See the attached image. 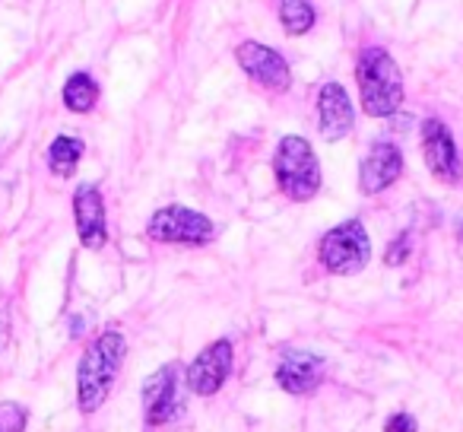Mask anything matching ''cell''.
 <instances>
[{
	"label": "cell",
	"mask_w": 463,
	"mask_h": 432,
	"mask_svg": "<svg viewBox=\"0 0 463 432\" xmlns=\"http://www.w3.org/2000/svg\"><path fill=\"white\" fill-rule=\"evenodd\" d=\"M124 353H128V343H124V337L118 331H105L86 350L77 375V404L83 413H92L105 404V398L111 394V385L118 379V369L124 362Z\"/></svg>",
	"instance_id": "cell-1"
},
{
	"label": "cell",
	"mask_w": 463,
	"mask_h": 432,
	"mask_svg": "<svg viewBox=\"0 0 463 432\" xmlns=\"http://www.w3.org/2000/svg\"><path fill=\"white\" fill-rule=\"evenodd\" d=\"M362 90V109L372 118H387L403 105V77L384 48H365L355 64Z\"/></svg>",
	"instance_id": "cell-2"
},
{
	"label": "cell",
	"mask_w": 463,
	"mask_h": 432,
	"mask_svg": "<svg viewBox=\"0 0 463 432\" xmlns=\"http://www.w3.org/2000/svg\"><path fill=\"white\" fill-rule=\"evenodd\" d=\"M273 168H277V181L283 194L298 200V204L311 200L321 191V162H317L311 143L302 140V137H283L279 140Z\"/></svg>",
	"instance_id": "cell-3"
},
{
	"label": "cell",
	"mask_w": 463,
	"mask_h": 432,
	"mask_svg": "<svg viewBox=\"0 0 463 432\" xmlns=\"http://www.w3.org/2000/svg\"><path fill=\"white\" fill-rule=\"evenodd\" d=\"M368 258H372V242L359 220L340 223L321 239V264L330 274H340V277L359 274L368 264Z\"/></svg>",
	"instance_id": "cell-4"
},
{
	"label": "cell",
	"mask_w": 463,
	"mask_h": 432,
	"mask_svg": "<svg viewBox=\"0 0 463 432\" xmlns=\"http://www.w3.org/2000/svg\"><path fill=\"white\" fill-rule=\"evenodd\" d=\"M149 239L156 242H175V245H206L213 239V223L203 213L191 210V206H162L149 216L146 223Z\"/></svg>",
	"instance_id": "cell-5"
},
{
	"label": "cell",
	"mask_w": 463,
	"mask_h": 432,
	"mask_svg": "<svg viewBox=\"0 0 463 432\" xmlns=\"http://www.w3.org/2000/svg\"><path fill=\"white\" fill-rule=\"evenodd\" d=\"M178 379L181 369L175 362L162 366L159 372H153L143 385V413H146V426H168L181 417L184 404L178 394Z\"/></svg>",
	"instance_id": "cell-6"
},
{
	"label": "cell",
	"mask_w": 463,
	"mask_h": 432,
	"mask_svg": "<svg viewBox=\"0 0 463 432\" xmlns=\"http://www.w3.org/2000/svg\"><path fill=\"white\" fill-rule=\"evenodd\" d=\"M422 153L435 178H441L444 185L460 181V175H463L460 153H457L448 124L438 121V118H425L422 121Z\"/></svg>",
	"instance_id": "cell-7"
},
{
	"label": "cell",
	"mask_w": 463,
	"mask_h": 432,
	"mask_svg": "<svg viewBox=\"0 0 463 432\" xmlns=\"http://www.w3.org/2000/svg\"><path fill=\"white\" fill-rule=\"evenodd\" d=\"M232 360H235V353H232L229 341L210 343V347L191 362V369H187V388H191L194 394H200V398L216 394L219 388L225 385V379H229Z\"/></svg>",
	"instance_id": "cell-8"
},
{
	"label": "cell",
	"mask_w": 463,
	"mask_h": 432,
	"mask_svg": "<svg viewBox=\"0 0 463 432\" xmlns=\"http://www.w3.org/2000/svg\"><path fill=\"white\" fill-rule=\"evenodd\" d=\"M235 58H239L241 71H245L251 80H258L260 86H267V90H289V83H292L289 64H286L283 54H277L270 45L241 42Z\"/></svg>",
	"instance_id": "cell-9"
},
{
	"label": "cell",
	"mask_w": 463,
	"mask_h": 432,
	"mask_svg": "<svg viewBox=\"0 0 463 432\" xmlns=\"http://www.w3.org/2000/svg\"><path fill=\"white\" fill-rule=\"evenodd\" d=\"M324 379V360L308 350H298V347H289L283 350L279 356V366H277V381L283 391L289 394H308L321 385Z\"/></svg>",
	"instance_id": "cell-10"
},
{
	"label": "cell",
	"mask_w": 463,
	"mask_h": 432,
	"mask_svg": "<svg viewBox=\"0 0 463 432\" xmlns=\"http://www.w3.org/2000/svg\"><path fill=\"white\" fill-rule=\"evenodd\" d=\"M73 216L77 233L86 248H102L109 242V223H105V200L96 185H80L73 194Z\"/></svg>",
	"instance_id": "cell-11"
},
{
	"label": "cell",
	"mask_w": 463,
	"mask_h": 432,
	"mask_svg": "<svg viewBox=\"0 0 463 432\" xmlns=\"http://www.w3.org/2000/svg\"><path fill=\"white\" fill-rule=\"evenodd\" d=\"M400 172H403V156H400V149L384 140L372 143V149H368V156L359 166L362 194H381L384 187H391L393 181L400 178Z\"/></svg>",
	"instance_id": "cell-12"
},
{
	"label": "cell",
	"mask_w": 463,
	"mask_h": 432,
	"mask_svg": "<svg viewBox=\"0 0 463 432\" xmlns=\"http://www.w3.org/2000/svg\"><path fill=\"white\" fill-rule=\"evenodd\" d=\"M317 109H321V134L324 140H343L353 130L355 111L349 102L346 90L340 83H324L321 96H317Z\"/></svg>",
	"instance_id": "cell-13"
},
{
	"label": "cell",
	"mask_w": 463,
	"mask_h": 432,
	"mask_svg": "<svg viewBox=\"0 0 463 432\" xmlns=\"http://www.w3.org/2000/svg\"><path fill=\"white\" fill-rule=\"evenodd\" d=\"M80 159H83V140H77V137L61 134V137H54V143L48 147V166H52V172L61 175V178L73 175Z\"/></svg>",
	"instance_id": "cell-14"
},
{
	"label": "cell",
	"mask_w": 463,
	"mask_h": 432,
	"mask_svg": "<svg viewBox=\"0 0 463 432\" xmlns=\"http://www.w3.org/2000/svg\"><path fill=\"white\" fill-rule=\"evenodd\" d=\"M99 99V86L90 73H73L64 86V105L71 111H90Z\"/></svg>",
	"instance_id": "cell-15"
},
{
	"label": "cell",
	"mask_w": 463,
	"mask_h": 432,
	"mask_svg": "<svg viewBox=\"0 0 463 432\" xmlns=\"http://www.w3.org/2000/svg\"><path fill=\"white\" fill-rule=\"evenodd\" d=\"M279 23L289 35H302L315 26V7L308 0H279Z\"/></svg>",
	"instance_id": "cell-16"
},
{
	"label": "cell",
	"mask_w": 463,
	"mask_h": 432,
	"mask_svg": "<svg viewBox=\"0 0 463 432\" xmlns=\"http://www.w3.org/2000/svg\"><path fill=\"white\" fill-rule=\"evenodd\" d=\"M26 407L16 404V400H4L0 404V432H23L26 426Z\"/></svg>",
	"instance_id": "cell-17"
},
{
	"label": "cell",
	"mask_w": 463,
	"mask_h": 432,
	"mask_svg": "<svg viewBox=\"0 0 463 432\" xmlns=\"http://www.w3.org/2000/svg\"><path fill=\"white\" fill-rule=\"evenodd\" d=\"M406 258H410V235L403 233V235H400V239L391 245V252H387V264L397 267V264H403Z\"/></svg>",
	"instance_id": "cell-18"
},
{
	"label": "cell",
	"mask_w": 463,
	"mask_h": 432,
	"mask_svg": "<svg viewBox=\"0 0 463 432\" xmlns=\"http://www.w3.org/2000/svg\"><path fill=\"white\" fill-rule=\"evenodd\" d=\"M384 432H416V419H412L410 413H393V417L387 419Z\"/></svg>",
	"instance_id": "cell-19"
},
{
	"label": "cell",
	"mask_w": 463,
	"mask_h": 432,
	"mask_svg": "<svg viewBox=\"0 0 463 432\" xmlns=\"http://www.w3.org/2000/svg\"><path fill=\"white\" fill-rule=\"evenodd\" d=\"M7 337H10V315H7V305H0V350L7 347Z\"/></svg>",
	"instance_id": "cell-20"
}]
</instances>
